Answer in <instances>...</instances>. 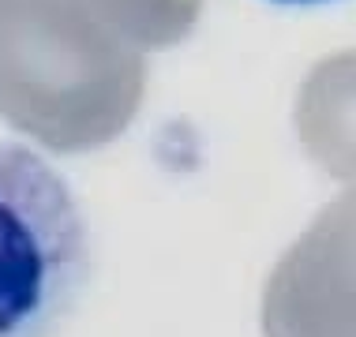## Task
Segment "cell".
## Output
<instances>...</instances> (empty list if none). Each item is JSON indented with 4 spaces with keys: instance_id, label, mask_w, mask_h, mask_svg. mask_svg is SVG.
<instances>
[{
    "instance_id": "cell-1",
    "label": "cell",
    "mask_w": 356,
    "mask_h": 337,
    "mask_svg": "<svg viewBox=\"0 0 356 337\" xmlns=\"http://www.w3.org/2000/svg\"><path fill=\"white\" fill-rule=\"evenodd\" d=\"M86 270V221L64 176L34 150L0 142V337H56Z\"/></svg>"
},
{
    "instance_id": "cell-2",
    "label": "cell",
    "mask_w": 356,
    "mask_h": 337,
    "mask_svg": "<svg viewBox=\"0 0 356 337\" xmlns=\"http://www.w3.org/2000/svg\"><path fill=\"white\" fill-rule=\"evenodd\" d=\"M270 337H356V195L289 252L266 293Z\"/></svg>"
},
{
    "instance_id": "cell-3",
    "label": "cell",
    "mask_w": 356,
    "mask_h": 337,
    "mask_svg": "<svg viewBox=\"0 0 356 337\" xmlns=\"http://www.w3.org/2000/svg\"><path fill=\"white\" fill-rule=\"evenodd\" d=\"M274 4H330V0H274Z\"/></svg>"
}]
</instances>
